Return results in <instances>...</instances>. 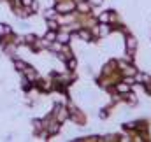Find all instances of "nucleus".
Wrapping results in <instances>:
<instances>
[{"instance_id": "12", "label": "nucleus", "mask_w": 151, "mask_h": 142, "mask_svg": "<svg viewBox=\"0 0 151 142\" xmlns=\"http://www.w3.org/2000/svg\"><path fill=\"white\" fill-rule=\"evenodd\" d=\"M67 65H69L70 69H74V67H76V60H69V63H67Z\"/></svg>"}, {"instance_id": "7", "label": "nucleus", "mask_w": 151, "mask_h": 142, "mask_svg": "<svg viewBox=\"0 0 151 142\" xmlns=\"http://www.w3.org/2000/svg\"><path fill=\"white\" fill-rule=\"evenodd\" d=\"M79 37H81V39H84V40H90V34H88V32H84V30H81V32H79Z\"/></svg>"}, {"instance_id": "5", "label": "nucleus", "mask_w": 151, "mask_h": 142, "mask_svg": "<svg viewBox=\"0 0 151 142\" xmlns=\"http://www.w3.org/2000/svg\"><path fill=\"white\" fill-rule=\"evenodd\" d=\"M109 19H111V14H109V12H102V14H100V21H102V23H106V21H109Z\"/></svg>"}, {"instance_id": "3", "label": "nucleus", "mask_w": 151, "mask_h": 142, "mask_svg": "<svg viewBox=\"0 0 151 142\" xmlns=\"http://www.w3.org/2000/svg\"><path fill=\"white\" fill-rule=\"evenodd\" d=\"M109 32H111V28H109V25H106V23H102V25L99 27V30H97V34L100 37H106Z\"/></svg>"}, {"instance_id": "1", "label": "nucleus", "mask_w": 151, "mask_h": 142, "mask_svg": "<svg viewBox=\"0 0 151 142\" xmlns=\"http://www.w3.org/2000/svg\"><path fill=\"white\" fill-rule=\"evenodd\" d=\"M125 44H127V51H128V53H134V51L137 49V39H135L134 35H128V37H127Z\"/></svg>"}, {"instance_id": "2", "label": "nucleus", "mask_w": 151, "mask_h": 142, "mask_svg": "<svg viewBox=\"0 0 151 142\" xmlns=\"http://www.w3.org/2000/svg\"><path fill=\"white\" fill-rule=\"evenodd\" d=\"M116 91L127 95V93L130 91V84H127V82H118V84H116Z\"/></svg>"}, {"instance_id": "11", "label": "nucleus", "mask_w": 151, "mask_h": 142, "mask_svg": "<svg viewBox=\"0 0 151 142\" xmlns=\"http://www.w3.org/2000/svg\"><path fill=\"white\" fill-rule=\"evenodd\" d=\"M5 32H11V30H9V28H5V25H0V35H2V34H5Z\"/></svg>"}, {"instance_id": "8", "label": "nucleus", "mask_w": 151, "mask_h": 142, "mask_svg": "<svg viewBox=\"0 0 151 142\" xmlns=\"http://www.w3.org/2000/svg\"><path fill=\"white\" fill-rule=\"evenodd\" d=\"M16 67H18V70H25V63L23 62H16Z\"/></svg>"}, {"instance_id": "10", "label": "nucleus", "mask_w": 151, "mask_h": 142, "mask_svg": "<svg viewBox=\"0 0 151 142\" xmlns=\"http://www.w3.org/2000/svg\"><path fill=\"white\" fill-rule=\"evenodd\" d=\"M77 7H79V9H81V11H84V12H86V11H88V9H90V7H88V5H86V4H79V5H77Z\"/></svg>"}, {"instance_id": "9", "label": "nucleus", "mask_w": 151, "mask_h": 142, "mask_svg": "<svg viewBox=\"0 0 151 142\" xmlns=\"http://www.w3.org/2000/svg\"><path fill=\"white\" fill-rule=\"evenodd\" d=\"M46 39H47V40H53V39H56V34H55V32H49V34L46 35Z\"/></svg>"}, {"instance_id": "4", "label": "nucleus", "mask_w": 151, "mask_h": 142, "mask_svg": "<svg viewBox=\"0 0 151 142\" xmlns=\"http://www.w3.org/2000/svg\"><path fill=\"white\" fill-rule=\"evenodd\" d=\"M56 39H58L62 44H67V42L70 40V35H67V34H58V35H56Z\"/></svg>"}, {"instance_id": "6", "label": "nucleus", "mask_w": 151, "mask_h": 142, "mask_svg": "<svg viewBox=\"0 0 151 142\" xmlns=\"http://www.w3.org/2000/svg\"><path fill=\"white\" fill-rule=\"evenodd\" d=\"M65 118H67V110H65V109H60V110H58V119L63 121Z\"/></svg>"}, {"instance_id": "13", "label": "nucleus", "mask_w": 151, "mask_h": 142, "mask_svg": "<svg viewBox=\"0 0 151 142\" xmlns=\"http://www.w3.org/2000/svg\"><path fill=\"white\" fill-rule=\"evenodd\" d=\"M90 2H91L93 5H99V4H102V0H90Z\"/></svg>"}]
</instances>
